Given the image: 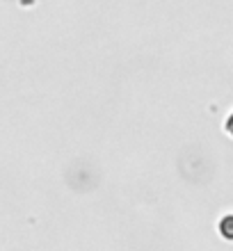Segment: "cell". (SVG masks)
Listing matches in <instances>:
<instances>
[{
  "mask_svg": "<svg viewBox=\"0 0 233 251\" xmlns=\"http://www.w3.org/2000/svg\"><path fill=\"white\" fill-rule=\"evenodd\" d=\"M220 231H222V235H224L227 240H233V215H227V217L222 219Z\"/></svg>",
  "mask_w": 233,
  "mask_h": 251,
  "instance_id": "1",
  "label": "cell"
},
{
  "mask_svg": "<svg viewBox=\"0 0 233 251\" xmlns=\"http://www.w3.org/2000/svg\"><path fill=\"white\" fill-rule=\"evenodd\" d=\"M227 132H229V135H231V137H233V112L229 114V119H227Z\"/></svg>",
  "mask_w": 233,
  "mask_h": 251,
  "instance_id": "2",
  "label": "cell"
}]
</instances>
